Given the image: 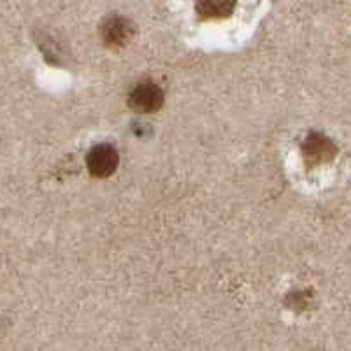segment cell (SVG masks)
<instances>
[{"instance_id": "6da1fadb", "label": "cell", "mask_w": 351, "mask_h": 351, "mask_svg": "<svg viewBox=\"0 0 351 351\" xmlns=\"http://www.w3.org/2000/svg\"><path fill=\"white\" fill-rule=\"evenodd\" d=\"M128 104H130L134 111L149 114V112H155L162 108V104H164V92L153 81H141L130 92Z\"/></svg>"}, {"instance_id": "7a4b0ae2", "label": "cell", "mask_w": 351, "mask_h": 351, "mask_svg": "<svg viewBox=\"0 0 351 351\" xmlns=\"http://www.w3.org/2000/svg\"><path fill=\"white\" fill-rule=\"evenodd\" d=\"M120 156L111 144H99L90 149L86 156L88 171L95 178H109L118 169Z\"/></svg>"}, {"instance_id": "3957f363", "label": "cell", "mask_w": 351, "mask_h": 351, "mask_svg": "<svg viewBox=\"0 0 351 351\" xmlns=\"http://www.w3.org/2000/svg\"><path fill=\"white\" fill-rule=\"evenodd\" d=\"M132 34H134L132 23L121 16H112L109 20H106L104 25H102V30H100L102 40L108 46H111V48H121V46H125L132 39Z\"/></svg>"}, {"instance_id": "277c9868", "label": "cell", "mask_w": 351, "mask_h": 351, "mask_svg": "<svg viewBox=\"0 0 351 351\" xmlns=\"http://www.w3.org/2000/svg\"><path fill=\"white\" fill-rule=\"evenodd\" d=\"M304 155L309 160V164H324V162L334 158L335 146L327 137L313 134L304 143Z\"/></svg>"}, {"instance_id": "5b68a950", "label": "cell", "mask_w": 351, "mask_h": 351, "mask_svg": "<svg viewBox=\"0 0 351 351\" xmlns=\"http://www.w3.org/2000/svg\"><path fill=\"white\" fill-rule=\"evenodd\" d=\"M236 8V0H199L197 11L202 18H227Z\"/></svg>"}]
</instances>
